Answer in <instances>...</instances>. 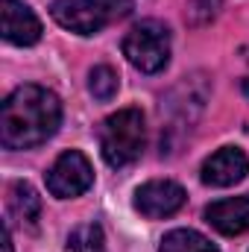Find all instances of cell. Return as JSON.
<instances>
[{
    "instance_id": "ba28073f",
    "label": "cell",
    "mask_w": 249,
    "mask_h": 252,
    "mask_svg": "<svg viewBox=\"0 0 249 252\" xmlns=\"http://www.w3.org/2000/svg\"><path fill=\"white\" fill-rule=\"evenodd\" d=\"M3 38L18 47H30L41 38V21L24 0H0Z\"/></svg>"
},
{
    "instance_id": "277c9868",
    "label": "cell",
    "mask_w": 249,
    "mask_h": 252,
    "mask_svg": "<svg viewBox=\"0 0 249 252\" xmlns=\"http://www.w3.org/2000/svg\"><path fill=\"white\" fill-rule=\"evenodd\" d=\"M124 56L141 73H158L170 62V30L150 18L135 24L124 35Z\"/></svg>"
},
{
    "instance_id": "5b68a950",
    "label": "cell",
    "mask_w": 249,
    "mask_h": 252,
    "mask_svg": "<svg viewBox=\"0 0 249 252\" xmlns=\"http://www.w3.org/2000/svg\"><path fill=\"white\" fill-rule=\"evenodd\" d=\"M44 182H47V190H50L56 199L82 196L85 190L94 185L91 161H88L79 150H67V153H62V156L53 161V167L47 170Z\"/></svg>"
},
{
    "instance_id": "8992f818",
    "label": "cell",
    "mask_w": 249,
    "mask_h": 252,
    "mask_svg": "<svg viewBox=\"0 0 249 252\" xmlns=\"http://www.w3.org/2000/svg\"><path fill=\"white\" fill-rule=\"evenodd\" d=\"M187 193L179 182L170 179H153L144 182L135 190V211H141L147 220H164L170 214H176L185 205Z\"/></svg>"
},
{
    "instance_id": "9a60e30c",
    "label": "cell",
    "mask_w": 249,
    "mask_h": 252,
    "mask_svg": "<svg viewBox=\"0 0 249 252\" xmlns=\"http://www.w3.org/2000/svg\"><path fill=\"white\" fill-rule=\"evenodd\" d=\"M3 252H12V229H9V220L3 223Z\"/></svg>"
},
{
    "instance_id": "30bf717a",
    "label": "cell",
    "mask_w": 249,
    "mask_h": 252,
    "mask_svg": "<svg viewBox=\"0 0 249 252\" xmlns=\"http://www.w3.org/2000/svg\"><path fill=\"white\" fill-rule=\"evenodd\" d=\"M6 208H9V220L32 229L35 220L41 217V196L30 182H12L6 190Z\"/></svg>"
},
{
    "instance_id": "8fae6325",
    "label": "cell",
    "mask_w": 249,
    "mask_h": 252,
    "mask_svg": "<svg viewBox=\"0 0 249 252\" xmlns=\"http://www.w3.org/2000/svg\"><path fill=\"white\" fill-rule=\"evenodd\" d=\"M158 252H220V250L193 229H173L161 238Z\"/></svg>"
},
{
    "instance_id": "7a4b0ae2",
    "label": "cell",
    "mask_w": 249,
    "mask_h": 252,
    "mask_svg": "<svg viewBox=\"0 0 249 252\" xmlns=\"http://www.w3.org/2000/svg\"><path fill=\"white\" fill-rule=\"evenodd\" d=\"M100 153L106 158L109 167H126L132 164L147 141V126H144V115L141 109H121L115 115H109L100 124Z\"/></svg>"
},
{
    "instance_id": "4fadbf2b",
    "label": "cell",
    "mask_w": 249,
    "mask_h": 252,
    "mask_svg": "<svg viewBox=\"0 0 249 252\" xmlns=\"http://www.w3.org/2000/svg\"><path fill=\"white\" fill-rule=\"evenodd\" d=\"M118 73L109 67V64H97L91 73H88V91L100 100V103H109L115 94H118Z\"/></svg>"
},
{
    "instance_id": "3957f363",
    "label": "cell",
    "mask_w": 249,
    "mask_h": 252,
    "mask_svg": "<svg viewBox=\"0 0 249 252\" xmlns=\"http://www.w3.org/2000/svg\"><path fill=\"white\" fill-rule=\"evenodd\" d=\"M132 12V0H56L50 18L76 35H97L100 30L124 21Z\"/></svg>"
},
{
    "instance_id": "7c38bea8",
    "label": "cell",
    "mask_w": 249,
    "mask_h": 252,
    "mask_svg": "<svg viewBox=\"0 0 249 252\" xmlns=\"http://www.w3.org/2000/svg\"><path fill=\"white\" fill-rule=\"evenodd\" d=\"M64 252H106V235L97 223H82L67 235Z\"/></svg>"
},
{
    "instance_id": "5bb4252c",
    "label": "cell",
    "mask_w": 249,
    "mask_h": 252,
    "mask_svg": "<svg viewBox=\"0 0 249 252\" xmlns=\"http://www.w3.org/2000/svg\"><path fill=\"white\" fill-rule=\"evenodd\" d=\"M217 9H220V0H190V6H187V24H193V27L208 24V21H214Z\"/></svg>"
},
{
    "instance_id": "52a82bcc",
    "label": "cell",
    "mask_w": 249,
    "mask_h": 252,
    "mask_svg": "<svg viewBox=\"0 0 249 252\" xmlns=\"http://www.w3.org/2000/svg\"><path fill=\"white\" fill-rule=\"evenodd\" d=\"M249 173V158L241 147H220L217 153H211L205 161H202V182L211 185V188H229V185H238L241 179H247Z\"/></svg>"
},
{
    "instance_id": "6da1fadb",
    "label": "cell",
    "mask_w": 249,
    "mask_h": 252,
    "mask_svg": "<svg viewBox=\"0 0 249 252\" xmlns=\"http://www.w3.org/2000/svg\"><path fill=\"white\" fill-rule=\"evenodd\" d=\"M62 103L44 85H21L0 106V144L6 150H32L56 135Z\"/></svg>"
},
{
    "instance_id": "9c48e42d",
    "label": "cell",
    "mask_w": 249,
    "mask_h": 252,
    "mask_svg": "<svg viewBox=\"0 0 249 252\" xmlns=\"http://www.w3.org/2000/svg\"><path fill=\"white\" fill-rule=\"evenodd\" d=\"M205 220H208L220 235H229V238L249 232V193L211 202V205L205 208Z\"/></svg>"
}]
</instances>
